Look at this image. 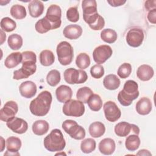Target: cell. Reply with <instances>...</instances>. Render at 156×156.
Returning <instances> with one entry per match:
<instances>
[{
    "label": "cell",
    "instance_id": "obj_38",
    "mask_svg": "<svg viewBox=\"0 0 156 156\" xmlns=\"http://www.w3.org/2000/svg\"><path fill=\"white\" fill-rule=\"evenodd\" d=\"M96 141L91 138L83 140L80 143V149L85 154H90L96 149Z\"/></svg>",
    "mask_w": 156,
    "mask_h": 156
},
{
    "label": "cell",
    "instance_id": "obj_4",
    "mask_svg": "<svg viewBox=\"0 0 156 156\" xmlns=\"http://www.w3.org/2000/svg\"><path fill=\"white\" fill-rule=\"evenodd\" d=\"M43 144L50 152H60L65 148L66 142L61 130L54 129L44 138Z\"/></svg>",
    "mask_w": 156,
    "mask_h": 156
},
{
    "label": "cell",
    "instance_id": "obj_24",
    "mask_svg": "<svg viewBox=\"0 0 156 156\" xmlns=\"http://www.w3.org/2000/svg\"><path fill=\"white\" fill-rule=\"evenodd\" d=\"M44 9V7L43 2L38 0L31 1L28 5L29 15L33 18H38L41 15Z\"/></svg>",
    "mask_w": 156,
    "mask_h": 156
},
{
    "label": "cell",
    "instance_id": "obj_51",
    "mask_svg": "<svg viewBox=\"0 0 156 156\" xmlns=\"http://www.w3.org/2000/svg\"><path fill=\"white\" fill-rule=\"evenodd\" d=\"M60 154H65V153H61V154H60V153H58V154H57L56 155H60ZM66 155V154H65Z\"/></svg>",
    "mask_w": 156,
    "mask_h": 156
},
{
    "label": "cell",
    "instance_id": "obj_26",
    "mask_svg": "<svg viewBox=\"0 0 156 156\" xmlns=\"http://www.w3.org/2000/svg\"><path fill=\"white\" fill-rule=\"evenodd\" d=\"M120 79L116 75L110 74L107 75L103 80V85L105 88L109 90H115L120 85Z\"/></svg>",
    "mask_w": 156,
    "mask_h": 156
},
{
    "label": "cell",
    "instance_id": "obj_39",
    "mask_svg": "<svg viewBox=\"0 0 156 156\" xmlns=\"http://www.w3.org/2000/svg\"><path fill=\"white\" fill-rule=\"evenodd\" d=\"M93 94V92L91 88L88 87H83L77 90L76 98L83 103H87L88 99Z\"/></svg>",
    "mask_w": 156,
    "mask_h": 156
},
{
    "label": "cell",
    "instance_id": "obj_43",
    "mask_svg": "<svg viewBox=\"0 0 156 156\" xmlns=\"http://www.w3.org/2000/svg\"><path fill=\"white\" fill-rule=\"evenodd\" d=\"M67 19L73 23H76L79 20V13L76 7H69L66 11Z\"/></svg>",
    "mask_w": 156,
    "mask_h": 156
},
{
    "label": "cell",
    "instance_id": "obj_27",
    "mask_svg": "<svg viewBox=\"0 0 156 156\" xmlns=\"http://www.w3.org/2000/svg\"><path fill=\"white\" fill-rule=\"evenodd\" d=\"M49 129V123L45 120H37L35 121L32 126V129L34 134L39 136L46 133Z\"/></svg>",
    "mask_w": 156,
    "mask_h": 156
},
{
    "label": "cell",
    "instance_id": "obj_36",
    "mask_svg": "<svg viewBox=\"0 0 156 156\" xmlns=\"http://www.w3.org/2000/svg\"><path fill=\"white\" fill-rule=\"evenodd\" d=\"M11 16L16 20H22L26 16L27 12L26 8L21 5L15 4L10 9Z\"/></svg>",
    "mask_w": 156,
    "mask_h": 156
},
{
    "label": "cell",
    "instance_id": "obj_48",
    "mask_svg": "<svg viewBox=\"0 0 156 156\" xmlns=\"http://www.w3.org/2000/svg\"><path fill=\"white\" fill-rule=\"evenodd\" d=\"M136 155H146V156L149 155V156H151L152 154L148 150L141 149L136 153Z\"/></svg>",
    "mask_w": 156,
    "mask_h": 156
},
{
    "label": "cell",
    "instance_id": "obj_11",
    "mask_svg": "<svg viewBox=\"0 0 156 156\" xmlns=\"http://www.w3.org/2000/svg\"><path fill=\"white\" fill-rule=\"evenodd\" d=\"M144 38L143 30L140 28L130 29L126 35V42L131 47L137 48L141 45Z\"/></svg>",
    "mask_w": 156,
    "mask_h": 156
},
{
    "label": "cell",
    "instance_id": "obj_31",
    "mask_svg": "<svg viewBox=\"0 0 156 156\" xmlns=\"http://www.w3.org/2000/svg\"><path fill=\"white\" fill-rule=\"evenodd\" d=\"M141 141L138 135L132 134L128 136L125 141L126 148L129 151H136L140 145Z\"/></svg>",
    "mask_w": 156,
    "mask_h": 156
},
{
    "label": "cell",
    "instance_id": "obj_45",
    "mask_svg": "<svg viewBox=\"0 0 156 156\" xmlns=\"http://www.w3.org/2000/svg\"><path fill=\"white\" fill-rule=\"evenodd\" d=\"M147 20L151 23L155 24L156 23V9L151 10L147 14Z\"/></svg>",
    "mask_w": 156,
    "mask_h": 156
},
{
    "label": "cell",
    "instance_id": "obj_3",
    "mask_svg": "<svg viewBox=\"0 0 156 156\" xmlns=\"http://www.w3.org/2000/svg\"><path fill=\"white\" fill-rule=\"evenodd\" d=\"M139 94L138 83L133 80H128L125 82L123 89L119 92L118 100L122 105L129 106L138 97Z\"/></svg>",
    "mask_w": 156,
    "mask_h": 156
},
{
    "label": "cell",
    "instance_id": "obj_44",
    "mask_svg": "<svg viewBox=\"0 0 156 156\" xmlns=\"http://www.w3.org/2000/svg\"><path fill=\"white\" fill-rule=\"evenodd\" d=\"M90 74L93 78L100 79L104 74V67L99 64H96L91 66L90 69Z\"/></svg>",
    "mask_w": 156,
    "mask_h": 156
},
{
    "label": "cell",
    "instance_id": "obj_19",
    "mask_svg": "<svg viewBox=\"0 0 156 156\" xmlns=\"http://www.w3.org/2000/svg\"><path fill=\"white\" fill-rule=\"evenodd\" d=\"M63 34L68 39L76 40L82 35V29L79 25L69 24L64 28Z\"/></svg>",
    "mask_w": 156,
    "mask_h": 156
},
{
    "label": "cell",
    "instance_id": "obj_37",
    "mask_svg": "<svg viewBox=\"0 0 156 156\" xmlns=\"http://www.w3.org/2000/svg\"><path fill=\"white\" fill-rule=\"evenodd\" d=\"M76 66L81 69L87 68L90 65V56L85 52L80 53L76 58Z\"/></svg>",
    "mask_w": 156,
    "mask_h": 156
},
{
    "label": "cell",
    "instance_id": "obj_42",
    "mask_svg": "<svg viewBox=\"0 0 156 156\" xmlns=\"http://www.w3.org/2000/svg\"><path fill=\"white\" fill-rule=\"evenodd\" d=\"M132 73V66L129 63H124L121 65L117 71V74L120 78L126 79Z\"/></svg>",
    "mask_w": 156,
    "mask_h": 156
},
{
    "label": "cell",
    "instance_id": "obj_18",
    "mask_svg": "<svg viewBox=\"0 0 156 156\" xmlns=\"http://www.w3.org/2000/svg\"><path fill=\"white\" fill-rule=\"evenodd\" d=\"M36 84L30 80H27L21 83L19 87V91L21 95L25 98H33L37 93Z\"/></svg>",
    "mask_w": 156,
    "mask_h": 156
},
{
    "label": "cell",
    "instance_id": "obj_6",
    "mask_svg": "<svg viewBox=\"0 0 156 156\" xmlns=\"http://www.w3.org/2000/svg\"><path fill=\"white\" fill-rule=\"evenodd\" d=\"M62 127L64 131L68 133L72 138L80 140L85 136V130L81 126L79 125L76 121L72 119H66L62 123Z\"/></svg>",
    "mask_w": 156,
    "mask_h": 156
},
{
    "label": "cell",
    "instance_id": "obj_22",
    "mask_svg": "<svg viewBox=\"0 0 156 156\" xmlns=\"http://www.w3.org/2000/svg\"><path fill=\"white\" fill-rule=\"evenodd\" d=\"M152 110V102L146 97L141 98L136 104V111L141 115H146Z\"/></svg>",
    "mask_w": 156,
    "mask_h": 156
},
{
    "label": "cell",
    "instance_id": "obj_32",
    "mask_svg": "<svg viewBox=\"0 0 156 156\" xmlns=\"http://www.w3.org/2000/svg\"><path fill=\"white\" fill-rule=\"evenodd\" d=\"M87 104L89 108L94 112L99 111L102 107V99L98 94H93L88 99Z\"/></svg>",
    "mask_w": 156,
    "mask_h": 156
},
{
    "label": "cell",
    "instance_id": "obj_47",
    "mask_svg": "<svg viewBox=\"0 0 156 156\" xmlns=\"http://www.w3.org/2000/svg\"><path fill=\"white\" fill-rule=\"evenodd\" d=\"M107 2L112 7H118L122 5L126 2V0H110L107 1Z\"/></svg>",
    "mask_w": 156,
    "mask_h": 156
},
{
    "label": "cell",
    "instance_id": "obj_5",
    "mask_svg": "<svg viewBox=\"0 0 156 156\" xmlns=\"http://www.w3.org/2000/svg\"><path fill=\"white\" fill-rule=\"evenodd\" d=\"M56 52L59 63L63 66L69 65L73 59L74 51L71 44L66 41L60 42L57 46Z\"/></svg>",
    "mask_w": 156,
    "mask_h": 156
},
{
    "label": "cell",
    "instance_id": "obj_25",
    "mask_svg": "<svg viewBox=\"0 0 156 156\" xmlns=\"http://www.w3.org/2000/svg\"><path fill=\"white\" fill-rule=\"evenodd\" d=\"M23 60L22 53L15 52L10 54L4 60V65L6 68L11 69L18 66Z\"/></svg>",
    "mask_w": 156,
    "mask_h": 156
},
{
    "label": "cell",
    "instance_id": "obj_20",
    "mask_svg": "<svg viewBox=\"0 0 156 156\" xmlns=\"http://www.w3.org/2000/svg\"><path fill=\"white\" fill-rule=\"evenodd\" d=\"M115 142L110 138H104L99 143V151L104 155H112L115 152Z\"/></svg>",
    "mask_w": 156,
    "mask_h": 156
},
{
    "label": "cell",
    "instance_id": "obj_16",
    "mask_svg": "<svg viewBox=\"0 0 156 156\" xmlns=\"http://www.w3.org/2000/svg\"><path fill=\"white\" fill-rule=\"evenodd\" d=\"M83 18L85 22L88 24L89 27L94 30H99L105 26L104 18L99 15L98 12L91 15L83 16Z\"/></svg>",
    "mask_w": 156,
    "mask_h": 156
},
{
    "label": "cell",
    "instance_id": "obj_28",
    "mask_svg": "<svg viewBox=\"0 0 156 156\" xmlns=\"http://www.w3.org/2000/svg\"><path fill=\"white\" fill-rule=\"evenodd\" d=\"M88 130L92 137L99 138L104 134L105 132V127L102 122L95 121L90 125Z\"/></svg>",
    "mask_w": 156,
    "mask_h": 156
},
{
    "label": "cell",
    "instance_id": "obj_23",
    "mask_svg": "<svg viewBox=\"0 0 156 156\" xmlns=\"http://www.w3.org/2000/svg\"><path fill=\"white\" fill-rule=\"evenodd\" d=\"M154 74L153 68L148 65H141L136 71L137 77L142 81H148L152 78Z\"/></svg>",
    "mask_w": 156,
    "mask_h": 156
},
{
    "label": "cell",
    "instance_id": "obj_46",
    "mask_svg": "<svg viewBox=\"0 0 156 156\" xmlns=\"http://www.w3.org/2000/svg\"><path fill=\"white\" fill-rule=\"evenodd\" d=\"M156 1L155 0H149V1H146L144 2V7L146 8V9L147 10H153L154 9H155L156 7Z\"/></svg>",
    "mask_w": 156,
    "mask_h": 156
},
{
    "label": "cell",
    "instance_id": "obj_29",
    "mask_svg": "<svg viewBox=\"0 0 156 156\" xmlns=\"http://www.w3.org/2000/svg\"><path fill=\"white\" fill-rule=\"evenodd\" d=\"M83 16L97 13V2L95 0H84L82 2Z\"/></svg>",
    "mask_w": 156,
    "mask_h": 156
},
{
    "label": "cell",
    "instance_id": "obj_14",
    "mask_svg": "<svg viewBox=\"0 0 156 156\" xmlns=\"http://www.w3.org/2000/svg\"><path fill=\"white\" fill-rule=\"evenodd\" d=\"M114 131L115 134L120 137H124L127 136L130 133V132H132L138 135L140 133V129L136 125L130 124L125 121L118 123L115 127Z\"/></svg>",
    "mask_w": 156,
    "mask_h": 156
},
{
    "label": "cell",
    "instance_id": "obj_50",
    "mask_svg": "<svg viewBox=\"0 0 156 156\" xmlns=\"http://www.w3.org/2000/svg\"><path fill=\"white\" fill-rule=\"evenodd\" d=\"M1 152H2L3 150L5 148V140H4V138L2 136H1Z\"/></svg>",
    "mask_w": 156,
    "mask_h": 156
},
{
    "label": "cell",
    "instance_id": "obj_35",
    "mask_svg": "<svg viewBox=\"0 0 156 156\" xmlns=\"http://www.w3.org/2000/svg\"><path fill=\"white\" fill-rule=\"evenodd\" d=\"M117 34L112 29H105L101 32V38L105 43H113L117 40Z\"/></svg>",
    "mask_w": 156,
    "mask_h": 156
},
{
    "label": "cell",
    "instance_id": "obj_7",
    "mask_svg": "<svg viewBox=\"0 0 156 156\" xmlns=\"http://www.w3.org/2000/svg\"><path fill=\"white\" fill-rule=\"evenodd\" d=\"M62 111L66 116L80 117L84 114L85 106L83 103L79 100L70 99L65 103Z\"/></svg>",
    "mask_w": 156,
    "mask_h": 156
},
{
    "label": "cell",
    "instance_id": "obj_12",
    "mask_svg": "<svg viewBox=\"0 0 156 156\" xmlns=\"http://www.w3.org/2000/svg\"><path fill=\"white\" fill-rule=\"evenodd\" d=\"M103 109L106 119L110 122L116 121L121 116L120 109L113 101H107L104 105Z\"/></svg>",
    "mask_w": 156,
    "mask_h": 156
},
{
    "label": "cell",
    "instance_id": "obj_1",
    "mask_svg": "<svg viewBox=\"0 0 156 156\" xmlns=\"http://www.w3.org/2000/svg\"><path fill=\"white\" fill-rule=\"evenodd\" d=\"M22 55V67L13 72V79L15 80L27 79L34 74L37 69V56L35 52L27 51L23 52Z\"/></svg>",
    "mask_w": 156,
    "mask_h": 156
},
{
    "label": "cell",
    "instance_id": "obj_34",
    "mask_svg": "<svg viewBox=\"0 0 156 156\" xmlns=\"http://www.w3.org/2000/svg\"><path fill=\"white\" fill-rule=\"evenodd\" d=\"M23 38L21 35L17 34L10 35L7 40L9 46L12 50H18L23 45Z\"/></svg>",
    "mask_w": 156,
    "mask_h": 156
},
{
    "label": "cell",
    "instance_id": "obj_2",
    "mask_svg": "<svg viewBox=\"0 0 156 156\" xmlns=\"http://www.w3.org/2000/svg\"><path fill=\"white\" fill-rule=\"evenodd\" d=\"M52 101V94L49 91H41L30 103L29 109L31 113L37 116H45L50 110Z\"/></svg>",
    "mask_w": 156,
    "mask_h": 156
},
{
    "label": "cell",
    "instance_id": "obj_13",
    "mask_svg": "<svg viewBox=\"0 0 156 156\" xmlns=\"http://www.w3.org/2000/svg\"><path fill=\"white\" fill-rule=\"evenodd\" d=\"M18 111V106L15 101H7L0 110V119L7 122L15 116Z\"/></svg>",
    "mask_w": 156,
    "mask_h": 156
},
{
    "label": "cell",
    "instance_id": "obj_17",
    "mask_svg": "<svg viewBox=\"0 0 156 156\" xmlns=\"http://www.w3.org/2000/svg\"><path fill=\"white\" fill-rule=\"evenodd\" d=\"M21 140L16 136H10L6 140L7 151L4 155H20L18 151L21 147Z\"/></svg>",
    "mask_w": 156,
    "mask_h": 156
},
{
    "label": "cell",
    "instance_id": "obj_40",
    "mask_svg": "<svg viewBox=\"0 0 156 156\" xmlns=\"http://www.w3.org/2000/svg\"><path fill=\"white\" fill-rule=\"evenodd\" d=\"M60 73L57 69L51 70L46 76L47 82L51 87H55L60 82Z\"/></svg>",
    "mask_w": 156,
    "mask_h": 156
},
{
    "label": "cell",
    "instance_id": "obj_10",
    "mask_svg": "<svg viewBox=\"0 0 156 156\" xmlns=\"http://www.w3.org/2000/svg\"><path fill=\"white\" fill-rule=\"evenodd\" d=\"M112 48L106 44L100 45L96 47L93 52V58L97 64L105 63L112 55Z\"/></svg>",
    "mask_w": 156,
    "mask_h": 156
},
{
    "label": "cell",
    "instance_id": "obj_8",
    "mask_svg": "<svg viewBox=\"0 0 156 156\" xmlns=\"http://www.w3.org/2000/svg\"><path fill=\"white\" fill-rule=\"evenodd\" d=\"M64 79L69 84H80L85 82L88 79L87 73L82 69L69 68L63 73Z\"/></svg>",
    "mask_w": 156,
    "mask_h": 156
},
{
    "label": "cell",
    "instance_id": "obj_33",
    "mask_svg": "<svg viewBox=\"0 0 156 156\" xmlns=\"http://www.w3.org/2000/svg\"><path fill=\"white\" fill-rule=\"evenodd\" d=\"M35 29L39 34H44L50 30H53L51 24L45 17L37 21L35 25Z\"/></svg>",
    "mask_w": 156,
    "mask_h": 156
},
{
    "label": "cell",
    "instance_id": "obj_15",
    "mask_svg": "<svg viewBox=\"0 0 156 156\" xmlns=\"http://www.w3.org/2000/svg\"><path fill=\"white\" fill-rule=\"evenodd\" d=\"M6 125L11 130L18 134H23L28 129V124L23 119L14 117L6 122Z\"/></svg>",
    "mask_w": 156,
    "mask_h": 156
},
{
    "label": "cell",
    "instance_id": "obj_49",
    "mask_svg": "<svg viewBox=\"0 0 156 156\" xmlns=\"http://www.w3.org/2000/svg\"><path fill=\"white\" fill-rule=\"evenodd\" d=\"M1 44H2V43L5 41L6 38V35L3 32V30L1 29Z\"/></svg>",
    "mask_w": 156,
    "mask_h": 156
},
{
    "label": "cell",
    "instance_id": "obj_30",
    "mask_svg": "<svg viewBox=\"0 0 156 156\" xmlns=\"http://www.w3.org/2000/svg\"><path fill=\"white\" fill-rule=\"evenodd\" d=\"M40 63L44 66L52 65L55 61V57L53 52L48 49L42 51L39 55Z\"/></svg>",
    "mask_w": 156,
    "mask_h": 156
},
{
    "label": "cell",
    "instance_id": "obj_9",
    "mask_svg": "<svg viewBox=\"0 0 156 156\" xmlns=\"http://www.w3.org/2000/svg\"><path fill=\"white\" fill-rule=\"evenodd\" d=\"M61 16L62 10L60 6L56 4H52L48 8L44 17L51 24L54 30L60 27L62 23Z\"/></svg>",
    "mask_w": 156,
    "mask_h": 156
},
{
    "label": "cell",
    "instance_id": "obj_41",
    "mask_svg": "<svg viewBox=\"0 0 156 156\" xmlns=\"http://www.w3.org/2000/svg\"><path fill=\"white\" fill-rule=\"evenodd\" d=\"M1 28L2 30L7 32H12L16 27V22L9 17H4L1 20Z\"/></svg>",
    "mask_w": 156,
    "mask_h": 156
},
{
    "label": "cell",
    "instance_id": "obj_21",
    "mask_svg": "<svg viewBox=\"0 0 156 156\" xmlns=\"http://www.w3.org/2000/svg\"><path fill=\"white\" fill-rule=\"evenodd\" d=\"M71 88L65 85H62L57 88L55 90V95L57 99L61 103H65L70 100L72 98Z\"/></svg>",
    "mask_w": 156,
    "mask_h": 156
}]
</instances>
